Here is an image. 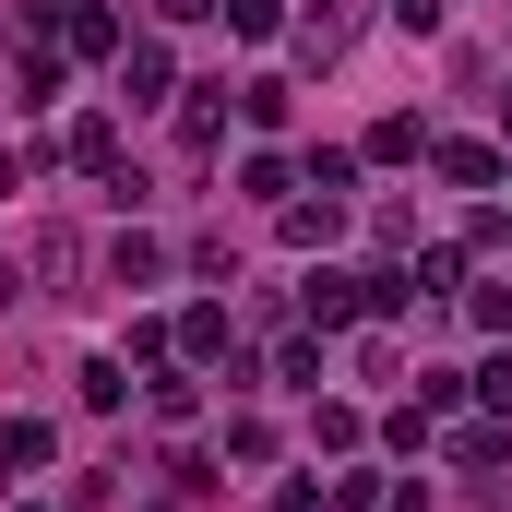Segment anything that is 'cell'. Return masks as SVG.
<instances>
[{
  "mask_svg": "<svg viewBox=\"0 0 512 512\" xmlns=\"http://www.w3.org/2000/svg\"><path fill=\"white\" fill-rule=\"evenodd\" d=\"M405 286L393 274H310V322H370V310H393Z\"/></svg>",
  "mask_w": 512,
  "mask_h": 512,
  "instance_id": "obj_1",
  "label": "cell"
},
{
  "mask_svg": "<svg viewBox=\"0 0 512 512\" xmlns=\"http://www.w3.org/2000/svg\"><path fill=\"white\" fill-rule=\"evenodd\" d=\"M24 465H48V417H0V477H24Z\"/></svg>",
  "mask_w": 512,
  "mask_h": 512,
  "instance_id": "obj_2",
  "label": "cell"
},
{
  "mask_svg": "<svg viewBox=\"0 0 512 512\" xmlns=\"http://www.w3.org/2000/svg\"><path fill=\"white\" fill-rule=\"evenodd\" d=\"M120 96H131V108L167 96V48H120Z\"/></svg>",
  "mask_w": 512,
  "mask_h": 512,
  "instance_id": "obj_3",
  "label": "cell"
},
{
  "mask_svg": "<svg viewBox=\"0 0 512 512\" xmlns=\"http://www.w3.org/2000/svg\"><path fill=\"white\" fill-rule=\"evenodd\" d=\"M441 179H453V191H489L501 155H489V143H441Z\"/></svg>",
  "mask_w": 512,
  "mask_h": 512,
  "instance_id": "obj_4",
  "label": "cell"
},
{
  "mask_svg": "<svg viewBox=\"0 0 512 512\" xmlns=\"http://www.w3.org/2000/svg\"><path fill=\"white\" fill-rule=\"evenodd\" d=\"M108 274H120V286H155V274H167V251H155V239H120V251H108Z\"/></svg>",
  "mask_w": 512,
  "mask_h": 512,
  "instance_id": "obj_5",
  "label": "cell"
},
{
  "mask_svg": "<svg viewBox=\"0 0 512 512\" xmlns=\"http://www.w3.org/2000/svg\"><path fill=\"white\" fill-rule=\"evenodd\" d=\"M227 24L239 36H274V0H227Z\"/></svg>",
  "mask_w": 512,
  "mask_h": 512,
  "instance_id": "obj_6",
  "label": "cell"
},
{
  "mask_svg": "<svg viewBox=\"0 0 512 512\" xmlns=\"http://www.w3.org/2000/svg\"><path fill=\"white\" fill-rule=\"evenodd\" d=\"M393 24H405V36H429V24H441V0H393Z\"/></svg>",
  "mask_w": 512,
  "mask_h": 512,
  "instance_id": "obj_7",
  "label": "cell"
},
{
  "mask_svg": "<svg viewBox=\"0 0 512 512\" xmlns=\"http://www.w3.org/2000/svg\"><path fill=\"white\" fill-rule=\"evenodd\" d=\"M477 322H501V334H512V286H477Z\"/></svg>",
  "mask_w": 512,
  "mask_h": 512,
  "instance_id": "obj_8",
  "label": "cell"
},
{
  "mask_svg": "<svg viewBox=\"0 0 512 512\" xmlns=\"http://www.w3.org/2000/svg\"><path fill=\"white\" fill-rule=\"evenodd\" d=\"M155 12H167V24H191V12H215V0H155Z\"/></svg>",
  "mask_w": 512,
  "mask_h": 512,
  "instance_id": "obj_9",
  "label": "cell"
},
{
  "mask_svg": "<svg viewBox=\"0 0 512 512\" xmlns=\"http://www.w3.org/2000/svg\"><path fill=\"white\" fill-rule=\"evenodd\" d=\"M501 143H512V96H501Z\"/></svg>",
  "mask_w": 512,
  "mask_h": 512,
  "instance_id": "obj_10",
  "label": "cell"
},
{
  "mask_svg": "<svg viewBox=\"0 0 512 512\" xmlns=\"http://www.w3.org/2000/svg\"><path fill=\"white\" fill-rule=\"evenodd\" d=\"M24 512H36V501H24Z\"/></svg>",
  "mask_w": 512,
  "mask_h": 512,
  "instance_id": "obj_11",
  "label": "cell"
}]
</instances>
